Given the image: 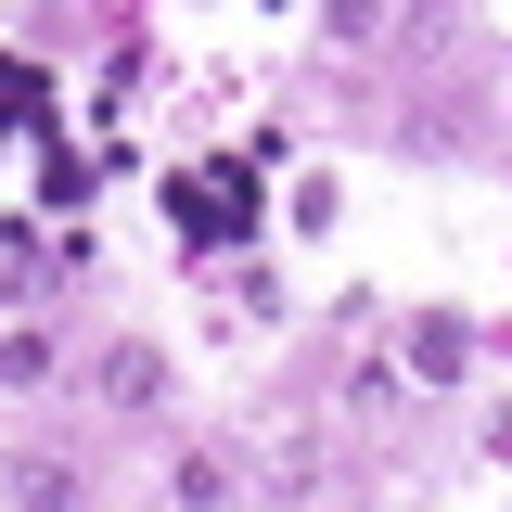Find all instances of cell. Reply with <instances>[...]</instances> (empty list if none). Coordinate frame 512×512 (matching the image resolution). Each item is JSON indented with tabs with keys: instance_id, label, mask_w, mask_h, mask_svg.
I'll use <instances>...</instances> for the list:
<instances>
[{
	"instance_id": "obj_3",
	"label": "cell",
	"mask_w": 512,
	"mask_h": 512,
	"mask_svg": "<svg viewBox=\"0 0 512 512\" xmlns=\"http://www.w3.org/2000/svg\"><path fill=\"white\" fill-rule=\"evenodd\" d=\"M410 372H423V384L461 372V320H423V333H410Z\"/></svg>"
},
{
	"instance_id": "obj_2",
	"label": "cell",
	"mask_w": 512,
	"mask_h": 512,
	"mask_svg": "<svg viewBox=\"0 0 512 512\" xmlns=\"http://www.w3.org/2000/svg\"><path fill=\"white\" fill-rule=\"evenodd\" d=\"M0 487H13V500H77V487H90V474H77V461H39V448H26V461H13V474H0Z\"/></svg>"
},
{
	"instance_id": "obj_4",
	"label": "cell",
	"mask_w": 512,
	"mask_h": 512,
	"mask_svg": "<svg viewBox=\"0 0 512 512\" xmlns=\"http://www.w3.org/2000/svg\"><path fill=\"white\" fill-rule=\"evenodd\" d=\"M320 26H333V39H346V52H372V39H384V0H333V13H320Z\"/></svg>"
},
{
	"instance_id": "obj_1",
	"label": "cell",
	"mask_w": 512,
	"mask_h": 512,
	"mask_svg": "<svg viewBox=\"0 0 512 512\" xmlns=\"http://www.w3.org/2000/svg\"><path fill=\"white\" fill-rule=\"evenodd\" d=\"M90 397H103V410H154V397H167V359H154L141 333H116V346L90 359Z\"/></svg>"
},
{
	"instance_id": "obj_5",
	"label": "cell",
	"mask_w": 512,
	"mask_h": 512,
	"mask_svg": "<svg viewBox=\"0 0 512 512\" xmlns=\"http://www.w3.org/2000/svg\"><path fill=\"white\" fill-rule=\"evenodd\" d=\"M52 372V346H39V333H0V384H39Z\"/></svg>"
}]
</instances>
